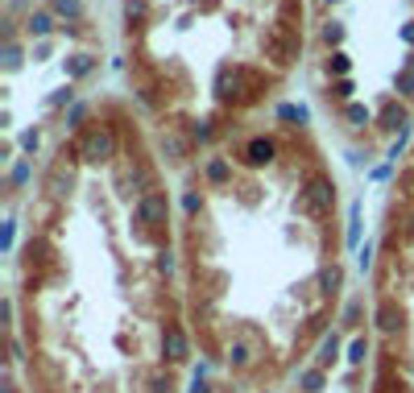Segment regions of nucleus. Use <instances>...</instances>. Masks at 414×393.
<instances>
[{"mask_svg":"<svg viewBox=\"0 0 414 393\" xmlns=\"http://www.w3.org/2000/svg\"><path fill=\"white\" fill-rule=\"evenodd\" d=\"M398 319H402V315H398L394 306H381V310H377V323H381V331H394V327H398Z\"/></svg>","mask_w":414,"mask_h":393,"instance_id":"0eeeda50","label":"nucleus"},{"mask_svg":"<svg viewBox=\"0 0 414 393\" xmlns=\"http://www.w3.org/2000/svg\"><path fill=\"white\" fill-rule=\"evenodd\" d=\"M331 71H340V75H344V71H348V54H336V58H331Z\"/></svg>","mask_w":414,"mask_h":393,"instance_id":"aec40b11","label":"nucleus"},{"mask_svg":"<svg viewBox=\"0 0 414 393\" xmlns=\"http://www.w3.org/2000/svg\"><path fill=\"white\" fill-rule=\"evenodd\" d=\"M265 46H270V54H274L277 62H290V58H294V42H290V38H282L277 29L265 38Z\"/></svg>","mask_w":414,"mask_h":393,"instance_id":"20e7f679","label":"nucleus"},{"mask_svg":"<svg viewBox=\"0 0 414 393\" xmlns=\"http://www.w3.org/2000/svg\"><path fill=\"white\" fill-rule=\"evenodd\" d=\"M29 34H38V38L50 34V13H34V17H29Z\"/></svg>","mask_w":414,"mask_h":393,"instance_id":"6e6552de","label":"nucleus"},{"mask_svg":"<svg viewBox=\"0 0 414 393\" xmlns=\"http://www.w3.org/2000/svg\"><path fill=\"white\" fill-rule=\"evenodd\" d=\"M125 13H129V21L141 17V13H145V0H129V4H125Z\"/></svg>","mask_w":414,"mask_h":393,"instance_id":"f3484780","label":"nucleus"},{"mask_svg":"<svg viewBox=\"0 0 414 393\" xmlns=\"http://www.w3.org/2000/svg\"><path fill=\"white\" fill-rule=\"evenodd\" d=\"M323 38H327V42H340V38H344V29H340V25H327V29H323Z\"/></svg>","mask_w":414,"mask_h":393,"instance_id":"6ab92c4d","label":"nucleus"},{"mask_svg":"<svg viewBox=\"0 0 414 393\" xmlns=\"http://www.w3.org/2000/svg\"><path fill=\"white\" fill-rule=\"evenodd\" d=\"M398 88L410 95V91H414V71H402V75H398Z\"/></svg>","mask_w":414,"mask_h":393,"instance_id":"dca6fc26","label":"nucleus"},{"mask_svg":"<svg viewBox=\"0 0 414 393\" xmlns=\"http://www.w3.org/2000/svg\"><path fill=\"white\" fill-rule=\"evenodd\" d=\"M83 158H88V162H104V158H112V132H108V129H92V132H88V141H83Z\"/></svg>","mask_w":414,"mask_h":393,"instance_id":"f03ea898","label":"nucleus"},{"mask_svg":"<svg viewBox=\"0 0 414 393\" xmlns=\"http://www.w3.org/2000/svg\"><path fill=\"white\" fill-rule=\"evenodd\" d=\"M207 178H212V182H220V178H228V166H224V162H212V166H207Z\"/></svg>","mask_w":414,"mask_h":393,"instance_id":"ddd939ff","label":"nucleus"},{"mask_svg":"<svg viewBox=\"0 0 414 393\" xmlns=\"http://www.w3.org/2000/svg\"><path fill=\"white\" fill-rule=\"evenodd\" d=\"M244 153H249V162H253V166H261V162H270V158H274V141H253Z\"/></svg>","mask_w":414,"mask_h":393,"instance_id":"423d86ee","label":"nucleus"},{"mask_svg":"<svg viewBox=\"0 0 414 393\" xmlns=\"http://www.w3.org/2000/svg\"><path fill=\"white\" fill-rule=\"evenodd\" d=\"M331 203H336V186H331L327 178H311L307 191H303V207H307V212H327Z\"/></svg>","mask_w":414,"mask_h":393,"instance_id":"f257e3e1","label":"nucleus"},{"mask_svg":"<svg viewBox=\"0 0 414 393\" xmlns=\"http://www.w3.org/2000/svg\"><path fill=\"white\" fill-rule=\"evenodd\" d=\"M191 132H195L199 141H207V137H212V129H207V120H199V125H195V129H191Z\"/></svg>","mask_w":414,"mask_h":393,"instance_id":"4be33fe9","label":"nucleus"},{"mask_svg":"<svg viewBox=\"0 0 414 393\" xmlns=\"http://www.w3.org/2000/svg\"><path fill=\"white\" fill-rule=\"evenodd\" d=\"M17 62H21V50L8 42V46H4V67H17Z\"/></svg>","mask_w":414,"mask_h":393,"instance_id":"4468645a","label":"nucleus"},{"mask_svg":"<svg viewBox=\"0 0 414 393\" xmlns=\"http://www.w3.org/2000/svg\"><path fill=\"white\" fill-rule=\"evenodd\" d=\"M282 116H286V120H307V108H303V104H298V108H294V104H286V108H282Z\"/></svg>","mask_w":414,"mask_h":393,"instance_id":"f8f14e48","label":"nucleus"},{"mask_svg":"<svg viewBox=\"0 0 414 393\" xmlns=\"http://www.w3.org/2000/svg\"><path fill=\"white\" fill-rule=\"evenodd\" d=\"M54 8H58V13H71V17H75V13H79V0H54Z\"/></svg>","mask_w":414,"mask_h":393,"instance_id":"2eb2a0df","label":"nucleus"},{"mask_svg":"<svg viewBox=\"0 0 414 393\" xmlns=\"http://www.w3.org/2000/svg\"><path fill=\"white\" fill-rule=\"evenodd\" d=\"M344 116H348L357 129H361V125H368V108H361V104H348V112H344Z\"/></svg>","mask_w":414,"mask_h":393,"instance_id":"9b49d317","label":"nucleus"},{"mask_svg":"<svg viewBox=\"0 0 414 393\" xmlns=\"http://www.w3.org/2000/svg\"><path fill=\"white\" fill-rule=\"evenodd\" d=\"M88 71H92V62H88V58H75V62H71V75H88Z\"/></svg>","mask_w":414,"mask_h":393,"instance_id":"a211bd4d","label":"nucleus"},{"mask_svg":"<svg viewBox=\"0 0 414 393\" xmlns=\"http://www.w3.org/2000/svg\"><path fill=\"white\" fill-rule=\"evenodd\" d=\"M385 129H406V112L402 108H385Z\"/></svg>","mask_w":414,"mask_h":393,"instance_id":"1a4fd4ad","label":"nucleus"},{"mask_svg":"<svg viewBox=\"0 0 414 393\" xmlns=\"http://www.w3.org/2000/svg\"><path fill=\"white\" fill-rule=\"evenodd\" d=\"M141 219H149V223L166 219V195H149V199H141Z\"/></svg>","mask_w":414,"mask_h":393,"instance_id":"7ed1b4c3","label":"nucleus"},{"mask_svg":"<svg viewBox=\"0 0 414 393\" xmlns=\"http://www.w3.org/2000/svg\"><path fill=\"white\" fill-rule=\"evenodd\" d=\"M402 38H406V42H414V25H406V29H402Z\"/></svg>","mask_w":414,"mask_h":393,"instance_id":"5701e85b","label":"nucleus"},{"mask_svg":"<svg viewBox=\"0 0 414 393\" xmlns=\"http://www.w3.org/2000/svg\"><path fill=\"white\" fill-rule=\"evenodd\" d=\"M361 236V203H352V219H348V244H357Z\"/></svg>","mask_w":414,"mask_h":393,"instance_id":"9d476101","label":"nucleus"},{"mask_svg":"<svg viewBox=\"0 0 414 393\" xmlns=\"http://www.w3.org/2000/svg\"><path fill=\"white\" fill-rule=\"evenodd\" d=\"M13 178H17V182H25V178H29V166H25V162H17V166H13Z\"/></svg>","mask_w":414,"mask_h":393,"instance_id":"412c9836","label":"nucleus"},{"mask_svg":"<svg viewBox=\"0 0 414 393\" xmlns=\"http://www.w3.org/2000/svg\"><path fill=\"white\" fill-rule=\"evenodd\" d=\"M166 352H170V360H186V336L179 331V327H166Z\"/></svg>","mask_w":414,"mask_h":393,"instance_id":"39448f33","label":"nucleus"}]
</instances>
